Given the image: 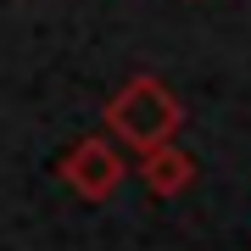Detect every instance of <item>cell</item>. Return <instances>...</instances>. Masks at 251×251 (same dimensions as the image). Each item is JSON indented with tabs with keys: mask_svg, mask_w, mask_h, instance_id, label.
<instances>
[{
	"mask_svg": "<svg viewBox=\"0 0 251 251\" xmlns=\"http://www.w3.org/2000/svg\"><path fill=\"white\" fill-rule=\"evenodd\" d=\"M67 173H73V179H78L84 190H90V196H100V190L112 184V156H100L95 145H84V151L67 162Z\"/></svg>",
	"mask_w": 251,
	"mask_h": 251,
	"instance_id": "cell-1",
	"label": "cell"
}]
</instances>
